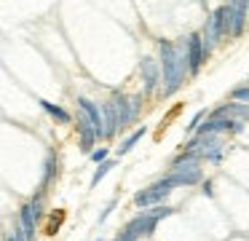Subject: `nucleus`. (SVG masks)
<instances>
[{
  "label": "nucleus",
  "instance_id": "obj_1",
  "mask_svg": "<svg viewBox=\"0 0 249 241\" xmlns=\"http://www.w3.org/2000/svg\"><path fill=\"white\" fill-rule=\"evenodd\" d=\"M40 105H43V110H49L51 115L56 118V121H62V123H67L70 121V115H67L65 110H62V107H56V105H51V102H40Z\"/></svg>",
  "mask_w": 249,
  "mask_h": 241
},
{
  "label": "nucleus",
  "instance_id": "obj_3",
  "mask_svg": "<svg viewBox=\"0 0 249 241\" xmlns=\"http://www.w3.org/2000/svg\"><path fill=\"white\" fill-rule=\"evenodd\" d=\"M107 169H110V166H99V171H97V177H94V182H99V177H102Z\"/></svg>",
  "mask_w": 249,
  "mask_h": 241
},
{
  "label": "nucleus",
  "instance_id": "obj_2",
  "mask_svg": "<svg viewBox=\"0 0 249 241\" xmlns=\"http://www.w3.org/2000/svg\"><path fill=\"white\" fill-rule=\"evenodd\" d=\"M62 220H65V214H62V212H56V214H54V220H51V225H49V236H54V230L59 228V222H62Z\"/></svg>",
  "mask_w": 249,
  "mask_h": 241
}]
</instances>
